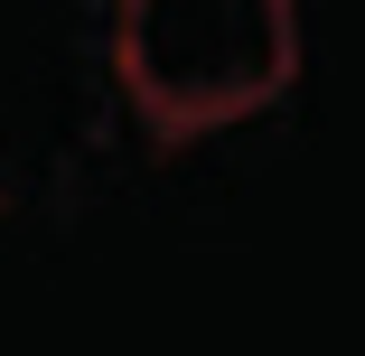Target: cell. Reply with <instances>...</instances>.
Masks as SVG:
<instances>
[{"label": "cell", "mask_w": 365, "mask_h": 356, "mask_svg": "<svg viewBox=\"0 0 365 356\" xmlns=\"http://www.w3.org/2000/svg\"><path fill=\"white\" fill-rule=\"evenodd\" d=\"M113 29L122 94L169 141L253 122L300 76V19L281 0H131Z\"/></svg>", "instance_id": "1"}]
</instances>
